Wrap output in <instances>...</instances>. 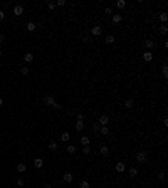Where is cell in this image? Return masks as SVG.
Listing matches in <instances>:
<instances>
[{
    "label": "cell",
    "instance_id": "6da1fadb",
    "mask_svg": "<svg viewBox=\"0 0 168 188\" xmlns=\"http://www.w3.org/2000/svg\"><path fill=\"white\" fill-rule=\"evenodd\" d=\"M101 34H103V27H99V25L91 27V35H92V37H99Z\"/></svg>",
    "mask_w": 168,
    "mask_h": 188
},
{
    "label": "cell",
    "instance_id": "7a4b0ae2",
    "mask_svg": "<svg viewBox=\"0 0 168 188\" xmlns=\"http://www.w3.org/2000/svg\"><path fill=\"white\" fill-rule=\"evenodd\" d=\"M12 12H14V15H15V17H20V15L24 13V5H20V3H17V5L14 7V10H12Z\"/></svg>",
    "mask_w": 168,
    "mask_h": 188
},
{
    "label": "cell",
    "instance_id": "3957f363",
    "mask_svg": "<svg viewBox=\"0 0 168 188\" xmlns=\"http://www.w3.org/2000/svg\"><path fill=\"white\" fill-rule=\"evenodd\" d=\"M98 123H99V126H108L109 116L108 114H101V116H99V119H98Z\"/></svg>",
    "mask_w": 168,
    "mask_h": 188
},
{
    "label": "cell",
    "instance_id": "277c9868",
    "mask_svg": "<svg viewBox=\"0 0 168 188\" xmlns=\"http://www.w3.org/2000/svg\"><path fill=\"white\" fill-rule=\"evenodd\" d=\"M114 168H116L118 173H124V171H126V165H124V161H118L116 165H114Z\"/></svg>",
    "mask_w": 168,
    "mask_h": 188
},
{
    "label": "cell",
    "instance_id": "5b68a950",
    "mask_svg": "<svg viewBox=\"0 0 168 188\" xmlns=\"http://www.w3.org/2000/svg\"><path fill=\"white\" fill-rule=\"evenodd\" d=\"M44 102H45L47 106H54V104H56L54 96H45V98H44Z\"/></svg>",
    "mask_w": 168,
    "mask_h": 188
},
{
    "label": "cell",
    "instance_id": "8992f818",
    "mask_svg": "<svg viewBox=\"0 0 168 188\" xmlns=\"http://www.w3.org/2000/svg\"><path fill=\"white\" fill-rule=\"evenodd\" d=\"M143 61H145V62H151V61H153V54H151V51H146L145 54H143Z\"/></svg>",
    "mask_w": 168,
    "mask_h": 188
},
{
    "label": "cell",
    "instance_id": "52a82bcc",
    "mask_svg": "<svg viewBox=\"0 0 168 188\" xmlns=\"http://www.w3.org/2000/svg\"><path fill=\"white\" fill-rule=\"evenodd\" d=\"M136 161L138 163H145L146 161V153H145V151H140V153L136 155Z\"/></svg>",
    "mask_w": 168,
    "mask_h": 188
},
{
    "label": "cell",
    "instance_id": "ba28073f",
    "mask_svg": "<svg viewBox=\"0 0 168 188\" xmlns=\"http://www.w3.org/2000/svg\"><path fill=\"white\" fill-rule=\"evenodd\" d=\"M111 20H113V24H119L121 20H123V15H121V13H113Z\"/></svg>",
    "mask_w": 168,
    "mask_h": 188
},
{
    "label": "cell",
    "instance_id": "9c48e42d",
    "mask_svg": "<svg viewBox=\"0 0 168 188\" xmlns=\"http://www.w3.org/2000/svg\"><path fill=\"white\" fill-rule=\"evenodd\" d=\"M114 40H116V37H114L113 34H109V35H106V37H104V44H108V45L114 44Z\"/></svg>",
    "mask_w": 168,
    "mask_h": 188
},
{
    "label": "cell",
    "instance_id": "30bf717a",
    "mask_svg": "<svg viewBox=\"0 0 168 188\" xmlns=\"http://www.w3.org/2000/svg\"><path fill=\"white\" fill-rule=\"evenodd\" d=\"M34 166H35L37 170H41L42 166H44V159H42V158H35V159H34Z\"/></svg>",
    "mask_w": 168,
    "mask_h": 188
},
{
    "label": "cell",
    "instance_id": "8fae6325",
    "mask_svg": "<svg viewBox=\"0 0 168 188\" xmlns=\"http://www.w3.org/2000/svg\"><path fill=\"white\" fill-rule=\"evenodd\" d=\"M74 129H76L77 133H81V131L84 129V121H76V124H74Z\"/></svg>",
    "mask_w": 168,
    "mask_h": 188
},
{
    "label": "cell",
    "instance_id": "7c38bea8",
    "mask_svg": "<svg viewBox=\"0 0 168 188\" xmlns=\"http://www.w3.org/2000/svg\"><path fill=\"white\" fill-rule=\"evenodd\" d=\"M32 61H34V54H30V52H27V54H24V62L30 64Z\"/></svg>",
    "mask_w": 168,
    "mask_h": 188
},
{
    "label": "cell",
    "instance_id": "4fadbf2b",
    "mask_svg": "<svg viewBox=\"0 0 168 188\" xmlns=\"http://www.w3.org/2000/svg\"><path fill=\"white\" fill-rule=\"evenodd\" d=\"M25 29L29 32H34V30H37V24H35V22H29L27 25H25Z\"/></svg>",
    "mask_w": 168,
    "mask_h": 188
},
{
    "label": "cell",
    "instance_id": "5bb4252c",
    "mask_svg": "<svg viewBox=\"0 0 168 188\" xmlns=\"http://www.w3.org/2000/svg\"><path fill=\"white\" fill-rule=\"evenodd\" d=\"M99 153H101L103 156H108V153H109V148L106 146V144H103V146H99Z\"/></svg>",
    "mask_w": 168,
    "mask_h": 188
},
{
    "label": "cell",
    "instance_id": "9a60e30c",
    "mask_svg": "<svg viewBox=\"0 0 168 188\" xmlns=\"http://www.w3.org/2000/svg\"><path fill=\"white\" fill-rule=\"evenodd\" d=\"M66 150H67V153H69V155H74L77 151V146H76V144H67Z\"/></svg>",
    "mask_w": 168,
    "mask_h": 188
},
{
    "label": "cell",
    "instance_id": "2e32d148",
    "mask_svg": "<svg viewBox=\"0 0 168 188\" xmlns=\"http://www.w3.org/2000/svg\"><path fill=\"white\" fill-rule=\"evenodd\" d=\"M62 178H64V182H66V183H71L74 180V175H72V173H64Z\"/></svg>",
    "mask_w": 168,
    "mask_h": 188
},
{
    "label": "cell",
    "instance_id": "e0dca14e",
    "mask_svg": "<svg viewBox=\"0 0 168 188\" xmlns=\"http://www.w3.org/2000/svg\"><path fill=\"white\" fill-rule=\"evenodd\" d=\"M59 138H61V141H62V143H67V141L71 140V134H69V133H62Z\"/></svg>",
    "mask_w": 168,
    "mask_h": 188
},
{
    "label": "cell",
    "instance_id": "ac0fdd59",
    "mask_svg": "<svg viewBox=\"0 0 168 188\" xmlns=\"http://www.w3.org/2000/svg\"><path fill=\"white\" fill-rule=\"evenodd\" d=\"M25 170H27V165H25V163H19V165H17V171H19V173H24Z\"/></svg>",
    "mask_w": 168,
    "mask_h": 188
},
{
    "label": "cell",
    "instance_id": "d6986e66",
    "mask_svg": "<svg viewBox=\"0 0 168 188\" xmlns=\"http://www.w3.org/2000/svg\"><path fill=\"white\" fill-rule=\"evenodd\" d=\"M99 123L96 121V123H92V126H91V129H92V133H96V134H99Z\"/></svg>",
    "mask_w": 168,
    "mask_h": 188
},
{
    "label": "cell",
    "instance_id": "ffe728a7",
    "mask_svg": "<svg viewBox=\"0 0 168 188\" xmlns=\"http://www.w3.org/2000/svg\"><path fill=\"white\" fill-rule=\"evenodd\" d=\"M89 143H91L89 136H83V138H81V144H83V146H89Z\"/></svg>",
    "mask_w": 168,
    "mask_h": 188
},
{
    "label": "cell",
    "instance_id": "44dd1931",
    "mask_svg": "<svg viewBox=\"0 0 168 188\" xmlns=\"http://www.w3.org/2000/svg\"><path fill=\"white\" fill-rule=\"evenodd\" d=\"M162 74H163L165 79L168 77V64H163V66H162Z\"/></svg>",
    "mask_w": 168,
    "mask_h": 188
},
{
    "label": "cell",
    "instance_id": "7402d4cb",
    "mask_svg": "<svg viewBox=\"0 0 168 188\" xmlns=\"http://www.w3.org/2000/svg\"><path fill=\"white\" fill-rule=\"evenodd\" d=\"M160 20H162V24H166V20H168V13H166V12H162V13H160Z\"/></svg>",
    "mask_w": 168,
    "mask_h": 188
},
{
    "label": "cell",
    "instance_id": "603a6c76",
    "mask_svg": "<svg viewBox=\"0 0 168 188\" xmlns=\"http://www.w3.org/2000/svg\"><path fill=\"white\" fill-rule=\"evenodd\" d=\"M99 134H104V136H106V134H109L108 126H101V128H99Z\"/></svg>",
    "mask_w": 168,
    "mask_h": 188
},
{
    "label": "cell",
    "instance_id": "cb8c5ba5",
    "mask_svg": "<svg viewBox=\"0 0 168 188\" xmlns=\"http://www.w3.org/2000/svg\"><path fill=\"white\" fill-rule=\"evenodd\" d=\"M133 104H135V102H133V99H126V101H124V108H128V109H131V108H133Z\"/></svg>",
    "mask_w": 168,
    "mask_h": 188
},
{
    "label": "cell",
    "instance_id": "d4e9b609",
    "mask_svg": "<svg viewBox=\"0 0 168 188\" xmlns=\"http://www.w3.org/2000/svg\"><path fill=\"white\" fill-rule=\"evenodd\" d=\"M116 7L118 9H124V7H126V2H124V0H116Z\"/></svg>",
    "mask_w": 168,
    "mask_h": 188
},
{
    "label": "cell",
    "instance_id": "484cf974",
    "mask_svg": "<svg viewBox=\"0 0 168 188\" xmlns=\"http://www.w3.org/2000/svg\"><path fill=\"white\" fill-rule=\"evenodd\" d=\"M79 188H91V183H89L88 180H83V182H81V185H79Z\"/></svg>",
    "mask_w": 168,
    "mask_h": 188
},
{
    "label": "cell",
    "instance_id": "4316f807",
    "mask_svg": "<svg viewBox=\"0 0 168 188\" xmlns=\"http://www.w3.org/2000/svg\"><path fill=\"white\" fill-rule=\"evenodd\" d=\"M128 173H130V176H136L138 175V170L135 168V166H131V168L128 170Z\"/></svg>",
    "mask_w": 168,
    "mask_h": 188
},
{
    "label": "cell",
    "instance_id": "83f0119b",
    "mask_svg": "<svg viewBox=\"0 0 168 188\" xmlns=\"http://www.w3.org/2000/svg\"><path fill=\"white\" fill-rule=\"evenodd\" d=\"M153 45H155V42H153V40H150V39H148V40H145V47L148 49V51L153 47Z\"/></svg>",
    "mask_w": 168,
    "mask_h": 188
},
{
    "label": "cell",
    "instance_id": "f1b7e54d",
    "mask_svg": "<svg viewBox=\"0 0 168 188\" xmlns=\"http://www.w3.org/2000/svg\"><path fill=\"white\" fill-rule=\"evenodd\" d=\"M168 32V27H166V24H162V25H160V34H163L165 35Z\"/></svg>",
    "mask_w": 168,
    "mask_h": 188
},
{
    "label": "cell",
    "instance_id": "f546056e",
    "mask_svg": "<svg viewBox=\"0 0 168 188\" xmlns=\"http://www.w3.org/2000/svg\"><path fill=\"white\" fill-rule=\"evenodd\" d=\"M49 150H51V151H56V150H57V143L51 141V143H49Z\"/></svg>",
    "mask_w": 168,
    "mask_h": 188
},
{
    "label": "cell",
    "instance_id": "4dcf8cb0",
    "mask_svg": "<svg viewBox=\"0 0 168 188\" xmlns=\"http://www.w3.org/2000/svg\"><path fill=\"white\" fill-rule=\"evenodd\" d=\"M20 74H22V76H27V74H29V67H25V66L20 67Z\"/></svg>",
    "mask_w": 168,
    "mask_h": 188
},
{
    "label": "cell",
    "instance_id": "1f68e13d",
    "mask_svg": "<svg viewBox=\"0 0 168 188\" xmlns=\"http://www.w3.org/2000/svg\"><path fill=\"white\" fill-rule=\"evenodd\" d=\"M56 5H57V7H66V5H67V2H66V0H57Z\"/></svg>",
    "mask_w": 168,
    "mask_h": 188
},
{
    "label": "cell",
    "instance_id": "d6a6232c",
    "mask_svg": "<svg viewBox=\"0 0 168 188\" xmlns=\"http://www.w3.org/2000/svg\"><path fill=\"white\" fill-rule=\"evenodd\" d=\"M83 153L84 155H89V153H91V146H83Z\"/></svg>",
    "mask_w": 168,
    "mask_h": 188
},
{
    "label": "cell",
    "instance_id": "836d02e7",
    "mask_svg": "<svg viewBox=\"0 0 168 188\" xmlns=\"http://www.w3.org/2000/svg\"><path fill=\"white\" fill-rule=\"evenodd\" d=\"M104 15H113V9L106 7V9H104Z\"/></svg>",
    "mask_w": 168,
    "mask_h": 188
},
{
    "label": "cell",
    "instance_id": "e575fe53",
    "mask_svg": "<svg viewBox=\"0 0 168 188\" xmlns=\"http://www.w3.org/2000/svg\"><path fill=\"white\" fill-rule=\"evenodd\" d=\"M160 180H162V182H165V180H166V171H162V173H160Z\"/></svg>",
    "mask_w": 168,
    "mask_h": 188
},
{
    "label": "cell",
    "instance_id": "d590c367",
    "mask_svg": "<svg viewBox=\"0 0 168 188\" xmlns=\"http://www.w3.org/2000/svg\"><path fill=\"white\" fill-rule=\"evenodd\" d=\"M47 9H49V10H54V9H56V3H54V2H49V3H47Z\"/></svg>",
    "mask_w": 168,
    "mask_h": 188
},
{
    "label": "cell",
    "instance_id": "8d00e7d4",
    "mask_svg": "<svg viewBox=\"0 0 168 188\" xmlns=\"http://www.w3.org/2000/svg\"><path fill=\"white\" fill-rule=\"evenodd\" d=\"M83 42H91V35H89V34H86L84 37H83Z\"/></svg>",
    "mask_w": 168,
    "mask_h": 188
},
{
    "label": "cell",
    "instance_id": "74e56055",
    "mask_svg": "<svg viewBox=\"0 0 168 188\" xmlns=\"http://www.w3.org/2000/svg\"><path fill=\"white\" fill-rule=\"evenodd\" d=\"M52 108H54V109H56V111H61V109H62V106H61V104H59V102H56V104H54V106H52Z\"/></svg>",
    "mask_w": 168,
    "mask_h": 188
},
{
    "label": "cell",
    "instance_id": "f35d334b",
    "mask_svg": "<svg viewBox=\"0 0 168 188\" xmlns=\"http://www.w3.org/2000/svg\"><path fill=\"white\" fill-rule=\"evenodd\" d=\"M3 19H5V12H3V10L2 9H0V22H2V20Z\"/></svg>",
    "mask_w": 168,
    "mask_h": 188
},
{
    "label": "cell",
    "instance_id": "ab89813d",
    "mask_svg": "<svg viewBox=\"0 0 168 188\" xmlns=\"http://www.w3.org/2000/svg\"><path fill=\"white\" fill-rule=\"evenodd\" d=\"M83 119H84V114L83 113H77V121H83Z\"/></svg>",
    "mask_w": 168,
    "mask_h": 188
},
{
    "label": "cell",
    "instance_id": "60d3db41",
    "mask_svg": "<svg viewBox=\"0 0 168 188\" xmlns=\"http://www.w3.org/2000/svg\"><path fill=\"white\" fill-rule=\"evenodd\" d=\"M17 185H19V186H24V178H19V180H17Z\"/></svg>",
    "mask_w": 168,
    "mask_h": 188
},
{
    "label": "cell",
    "instance_id": "b9f144b4",
    "mask_svg": "<svg viewBox=\"0 0 168 188\" xmlns=\"http://www.w3.org/2000/svg\"><path fill=\"white\" fill-rule=\"evenodd\" d=\"M0 42H5V37H3L2 34H0Z\"/></svg>",
    "mask_w": 168,
    "mask_h": 188
},
{
    "label": "cell",
    "instance_id": "7bdbcfd3",
    "mask_svg": "<svg viewBox=\"0 0 168 188\" xmlns=\"http://www.w3.org/2000/svg\"><path fill=\"white\" fill-rule=\"evenodd\" d=\"M44 188H52V186L49 185V183H45V185H44Z\"/></svg>",
    "mask_w": 168,
    "mask_h": 188
},
{
    "label": "cell",
    "instance_id": "ee69618b",
    "mask_svg": "<svg viewBox=\"0 0 168 188\" xmlns=\"http://www.w3.org/2000/svg\"><path fill=\"white\" fill-rule=\"evenodd\" d=\"M2 104H3V99H2V98H0V106H2Z\"/></svg>",
    "mask_w": 168,
    "mask_h": 188
},
{
    "label": "cell",
    "instance_id": "f6af8a7d",
    "mask_svg": "<svg viewBox=\"0 0 168 188\" xmlns=\"http://www.w3.org/2000/svg\"><path fill=\"white\" fill-rule=\"evenodd\" d=\"M2 55H3V52H2V51H0V57H2Z\"/></svg>",
    "mask_w": 168,
    "mask_h": 188
}]
</instances>
